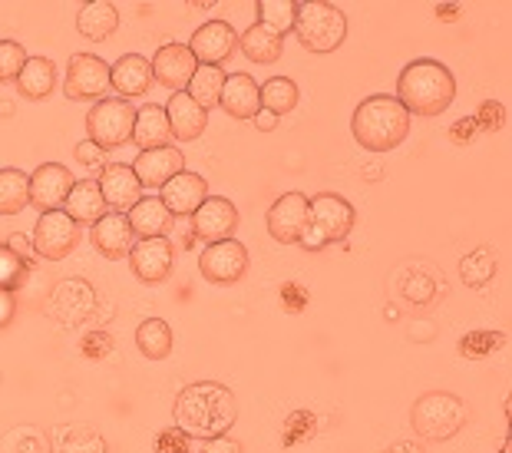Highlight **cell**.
<instances>
[{
    "label": "cell",
    "instance_id": "20",
    "mask_svg": "<svg viewBox=\"0 0 512 453\" xmlns=\"http://www.w3.org/2000/svg\"><path fill=\"white\" fill-rule=\"evenodd\" d=\"M90 239H93V248L100 252L103 258H110V262H119V258H129L136 245V235L129 229V219L119 212H106L100 215L93 225H90Z\"/></svg>",
    "mask_w": 512,
    "mask_h": 453
},
{
    "label": "cell",
    "instance_id": "2",
    "mask_svg": "<svg viewBox=\"0 0 512 453\" xmlns=\"http://www.w3.org/2000/svg\"><path fill=\"white\" fill-rule=\"evenodd\" d=\"M453 100H456V80L446 63L433 57H420V60H410L407 67L400 70L397 103L410 116L433 120V116L450 110Z\"/></svg>",
    "mask_w": 512,
    "mask_h": 453
},
{
    "label": "cell",
    "instance_id": "41",
    "mask_svg": "<svg viewBox=\"0 0 512 453\" xmlns=\"http://www.w3.org/2000/svg\"><path fill=\"white\" fill-rule=\"evenodd\" d=\"M76 159H80L83 166H100V159H103V149L90 143V139H83L80 146H76Z\"/></svg>",
    "mask_w": 512,
    "mask_h": 453
},
{
    "label": "cell",
    "instance_id": "31",
    "mask_svg": "<svg viewBox=\"0 0 512 453\" xmlns=\"http://www.w3.org/2000/svg\"><path fill=\"white\" fill-rule=\"evenodd\" d=\"M172 344H176V338H172L169 321L146 318L143 325L136 328V348L149 361H166L169 354H172Z\"/></svg>",
    "mask_w": 512,
    "mask_h": 453
},
{
    "label": "cell",
    "instance_id": "12",
    "mask_svg": "<svg viewBox=\"0 0 512 453\" xmlns=\"http://www.w3.org/2000/svg\"><path fill=\"white\" fill-rule=\"evenodd\" d=\"M176 265V248L162 235V239H136L129 252V268L143 285H162L172 275Z\"/></svg>",
    "mask_w": 512,
    "mask_h": 453
},
{
    "label": "cell",
    "instance_id": "34",
    "mask_svg": "<svg viewBox=\"0 0 512 453\" xmlns=\"http://www.w3.org/2000/svg\"><path fill=\"white\" fill-rule=\"evenodd\" d=\"M258 96H261V110L275 113L281 120V116L298 106V83L288 77H271L258 86Z\"/></svg>",
    "mask_w": 512,
    "mask_h": 453
},
{
    "label": "cell",
    "instance_id": "32",
    "mask_svg": "<svg viewBox=\"0 0 512 453\" xmlns=\"http://www.w3.org/2000/svg\"><path fill=\"white\" fill-rule=\"evenodd\" d=\"M30 206V176L24 169H0V215H20Z\"/></svg>",
    "mask_w": 512,
    "mask_h": 453
},
{
    "label": "cell",
    "instance_id": "38",
    "mask_svg": "<svg viewBox=\"0 0 512 453\" xmlns=\"http://www.w3.org/2000/svg\"><path fill=\"white\" fill-rule=\"evenodd\" d=\"M20 275H24V262H20V255L10 252L7 245H0V288L14 291L20 285Z\"/></svg>",
    "mask_w": 512,
    "mask_h": 453
},
{
    "label": "cell",
    "instance_id": "22",
    "mask_svg": "<svg viewBox=\"0 0 512 453\" xmlns=\"http://www.w3.org/2000/svg\"><path fill=\"white\" fill-rule=\"evenodd\" d=\"M110 90H116L119 100H139L152 90V63L143 53H126L110 67Z\"/></svg>",
    "mask_w": 512,
    "mask_h": 453
},
{
    "label": "cell",
    "instance_id": "9",
    "mask_svg": "<svg viewBox=\"0 0 512 453\" xmlns=\"http://www.w3.org/2000/svg\"><path fill=\"white\" fill-rule=\"evenodd\" d=\"M34 252L47 262H63L67 255H73V248L80 245V225L63 209L40 212V219L34 225Z\"/></svg>",
    "mask_w": 512,
    "mask_h": 453
},
{
    "label": "cell",
    "instance_id": "7",
    "mask_svg": "<svg viewBox=\"0 0 512 453\" xmlns=\"http://www.w3.org/2000/svg\"><path fill=\"white\" fill-rule=\"evenodd\" d=\"M133 123L136 106L129 100H119V96H106L86 113V136L106 153V149H119L133 139Z\"/></svg>",
    "mask_w": 512,
    "mask_h": 453
},
{
    "label": "cell",
    "instance_id": "15",
    "mask_svg": "<svg viewBox=\"0 0 512 453\" xmlns=\"http://www.w3.org/2000/svg\"><path fill=\"white\" fill-rule=\"evenodd\" d=\"M149 63H152V83H162L169 93H185L192 73L199 70V63H195L192 50L185 43H166V47L156 50V57Z\"/></svg>",
    "mask_w": 512,
    "mask_h": 453
},
{
    "label": "cell",
    "instance_id": "39",
    "mask_svg": "<svg viewBox=\"0 0 512 453\" xmlns=\"http://www.w3.org/2000/svg\"><path fill=\"white\" fill-rule=\"evenodd\" d=\"M156 453H189V437L182 434V430L169 427L159 434V444H156Z\"/></svg>",
    "mask_w": 512,
    "mask_h": 453
},
{
    "label": "cell",
    "instance_id": "35",
    "mask_svg": "<svg viewBox=\"0 0 512 453\" xmlns=\"http://www.w3.org/2000/svg\"><path fill=\"white\" fill-rule=\"evenodd\" d=\"M496 272H499V262H496L493 248H476V252H470L460 262V275L470 288H486L496 278Z\"/></svg>",
    "mask_w": 512,
    "mask_h": 453
},
{
    "label": "cell",
    "instance_id": "8",
    "mask_svg": "<svg viewBox=\"0 0 512 453\" xmlns=\"http://www.w3.org/2000/svg\"><path fill=\"white\" fill-rule=\"evenodd\" d=\"M67 100H93L100 103L110 96V63L96 53H73L67 63V83H63Z\"/></svg>",
    "mask_w": 512,
    "mask_h": 453
},
{
    "label": "cell",
    "instance_id": "40",
    "mask_svg": "<svg viewBox=\"0 0 512 453\" xmlns=\"http://www.w3.org/2000/svg\"><path fill=\"white\" fill-rule=\"evenodd\" d=\"M199 453H242V444L235 437H215V440H205Z\"/></svg>",
    "mask_w": 512,
    "mask_h": 453
},
{
    "label": "cell",
    "instance_id": "14",
    "mask_svg": "<svg viewBox=\"0 0 512 453\" xmlns=\"http://www.w3.org/2000/svg\"><path fill=\"white\" fill-rule=\"evenodd\" d=\"M93 308H96V291L86 285L83 278H67V282H60L47 305L50 315L67 328L83 325V321L93 315Z\"/></svg>",
    "mask_w": 512,
    "mask_h": 453
},
{
    "label": "cell",
    "instance_id": "29",
    "mask_svg": "<svg viewBox=\"0 0 512 453\" xmlns=\"http://www.w3.org/2000/svg\"><path fill=\"white\" fill-rule=\"evenodd\" d=\"M238 50H242L252 63H258V67H271V63H278L281 53H285V37L268 27H261V24H252L242 37H238Z\"/></svg>",
    "mask_w": 512,
    "mask_h": 453
},
{
    "label": "cell",
    "instance_id": "27",
    "mask_svg": "<svg viewBox=\"0 0 512 453\" xmlns=\"http://www.w3.org/2000/svg\"><path fill=\"white\" fill-rule=\"evenodd\" d=\"M76 30H80V37L93 40V43L110 40L119 30L116 4L113 0H90V4H83L80 14H76Z\"/></svg>",
    "mask_w": 512,
    "mask_h": 453
},
{
    "label": "cell",
    "instance_id": "24",
    "mask_svg": "<svg viewBox=\"0 0 512 453\" xmlns=\"http://www.w3.org/2000/svg\"><path fill=\"white\" fill-rule=\"evenodd\" d=\"M219 106L232 120H255V113L261 110V96L252 73H228Z\"/></svg>",
    "mask_w": 512,
    "mask_h": 453
},
{
    "label": "cell",
    "instance_id": "28",
    "mask_svg": "<svg viewBox=\"0 0 512 453\" xmlns=\"http://www.w3.org/2000/svg\"><path fill=\"white\" fill-rule=\"evenodd\" d=\"M14 83L24 100H34V103L47 100L53 93V86H57V63L50 57H27L24 70H20V77Z\"/></svg>",
    "mask_w": 512,
    "mask_h": 453
},
{
    "label": "cell",
    "instance_id": "3",
    "mask_svg": "<svg viewBox=\"0 0 512 453\" xmlns=\"http://www.w3.org/2000/svg\"><path fill=\"white\" fill-rule=\"evenodd\" d=\"M351 133L367 153H390L410 136V113L397 103V96L374 93L354 110Z\"/></svg>",
    "mask_w": 512,
    "mask_h": 453
},
{
    "label": "cell",
    "instance_id": "25",
    "mask_svg": "<svg viewBox=\"0 0 512 453\" xmlns=\"http://www.w3.org/2000/svg\"><path fill=\"white\" fill-rule=\"evenodd\" d=\"M133 143L139 146V153L146 149H162L172 146V129L166 120V110L159 103H146L136 110V123H133Z\"/></svg>",
    "mask_w": 512,
    "mask_h": 453
},
{
    "label": "cell",
    "instance_id": "42",
    "mask_svg": "<svg viewBox=\"0 0 512 453\" xmlns=\"http://www.w3.org/2000/svg\"><path fill=\"white\" fill-rule=\"evenodd\" d=\"M14 311H17V298H14V291L0 288V328H7L10 321H14Z\"/></svg>",
    "mask_w": 512,
    "mask_h": 453
},
{
    "label": "cell",
    "instance_id": "36",
    "mask_svg": "<svg viewBox=\"0 0 512 453\" xmlns=\"http://www.w3.org/2000/svg\"><path fill=\"white\" fill-rule=\"evenodd\" d=\"M258 24L275 30V34L288 37L294 27V14H298V0H258Z\"/></svg>",
    "mask_w": 512,
    "mask_h": 453
},
{
    "label": "cell",
    "instance_id": "11",
    "mask_svg": "<svg viewBox=\"0 0 512 453\" xmlns=\"http://www.w3.org/2000/svg\"><path fill=\"white\" fill-rule=\"evenodd\" d=\"M185 47L192 50V57L199 67H222V63L232 60V53L238 50V34L228 20L215 17V20H205Z\"/></svg>",
    "mask_w": 512,
    "mask_h": 453
},
{
    "label": "cell",
    "instance_id": "1",
    "mask_svg": "<svg viewBox=\"0 0 512 453\" xmlns=\"http://www.w3.org/2000/svg\"><path fill=\"white\" fill-rule=\"evenodd\" d=\"M172 417H176V430L189 440H215L235 427L238 401L232 387L219 381H195L179 391Z\"/></svg>",
    "mask_w": 512,
    "mask_h": 453
},
{
    "label": "cell",
    "instance_id": "33",
    "mask_svg": "<svg viewBox=\"0 0 512 453\" xmlns=\"http://www.w3.org/2000/svg\"><path fill=\"white\" fill-rule=\"evenodd\" d=\"M228 80V73L222 67H199L192 73L189 86H185V93H189L192 103H199L205 113L212 110V106H219L222 100V86Z\"/></svg>",
    "mask_w": 512,
    "mask_h": 453
},
{
    "label": "cell",
    "instance_id": "18",
    "mask_svg": "<svg viewBox=\"0 0 512 453\" xmlns=\"http://www.w3.org/2000/svg\"><path fill=\"white\" fill-rule=\"evenodd\" d=\"M73 189V172L60 163H43L37 172H30V206H37L40 212L63 209Z\"/></svg>",
    "mask_w": 512,
    "mask_h": 453
},
{
    "label": "cell",
    "instance_id": "4",
    "mask_svg": "<svg viewBox=\"0 0 512 453\" xmlns=\"http://www.w3.org/2000/svg\"><path fill=\"white\" fill-rule=\"evenodd\" d=\"M357 222L354 206L337 192H321L308 202V225H304L298 245L304 252H321L334 242H344Z\"/></svg>",
    "mask_w": 512,
    "mask_h": 453
},
{
    "label": "cell",
    "instance_id": "5",
    "mask_svg": "<svg viewBox=\"0 0 512 453\" xmlns=\"http://www.w3.org/2000/svg\"><path fill=\"white\" fill-rule=\"evenodd\" d=\"M291 30L308 53H334L347 40V17L328 0H301Z\"/></svg>",
    "mask_w": 512,
    "mask_h": 453
},
{
    "label": "cell",
    "instance_id": "13",
    "mask_svg": "<svg viewBox=\"0 0 512 453\" xmlns=\"http://www.w3.org/2000/svg\"><path fill=\"white\" fill-rule=\"evenodd\" d=\"M192 229L205 245L235 239L238 232V209L232 206V199L225 196H209L199 209L192 212Z\"/></svg>",
    "mask_w": 512,
    "mask_h": 453
},
{
    "label": "cell",
    "instance_id": "46",
    "mask_svg": "<svg viewBox=\"0 0 512 453\" xmlns=\"http://www.w3.org/2000/svg\"><path fill=\"white\" fill-rule=\"evenodd\" d=\"M499 453H512V447H509V444H503V447H499Z\"/></svg>",
    "mask_w": 512,
    "mask_h": 453
},
{
    "label": "cell",
    "instance_id": "26",
    "mask_svg": "<svg viewBox=\"0 0 512 453\" xmlns=\"http://www.w3.org/2000/svg\"><path fill=\"white\" fill-rule=\"evenodd\" d=\"M126 219H129V229H133L136 239H162V235L169 232V225H172L169 209L162 206V199L152 196V192L139 199L136 206L126 212Z\"/></svg>",
    "mask_w": 512,
    "mask_h": 453
},
{
    "label": "cell",
    "instance_id": "44",
    "mask_svg": "<svg viewBox=\"0 0 512 453\" xmlns=\"http://www.w3.org/2000/svg\"><path fill=\"white\" fill-rule=\"evenodd\" d=\"M384 453H427V450H423V444H413V440H397Z\"/></svg>",
    "mask_w": 512,
    "mask_h": 453
},
{
    "label": "cell",
    "instance_id": "17",
    "mask_svg": "<svg viewBox=\"0 0 512 453\" xmlns=\"http://www.w3.org/2000/svg\"><path fill=\"white\" fill-rule=\"evenodd\" d=\"M96 186H100V196L106 202V209L119 212V215H126L139 199H143V186H139L133 166H126V163H106L100 169Z\"/></svg>",
    "mask_w": 512,
    "mask_h": 453
},
{
    "label": "cell",
    "instance_id": "10",
    "mask_svg": "<svg viewBox=\"0 0 512 453\" xmlns=\"http://www.w3.org/2000/svg\"><path fill=\"white\" fill-rule=\"evenodd\" d=\"M199 272L212 285H235L248 272V248L238 239H225L215 245H205L199 255Z\"/></svg>",
    "mask_w": 512,
    "mask_h": 453
},
{
    "label": "cell",
    "instance_id": "19",
    "mask_svg": "<svg viewBox=\"0 0 512 453\" xmlns=\"http://www.w3.org/2000/svg\"><path fill=\"white\" fill-rule=\"evenodd\" d=\"M185 169V156L179 153V146H162V149H146V153L136 156L133 172L139 179V186L149 189L152 196L166 186L172 176H179Z\"/></svg>",
    "mask_w": 512,
    "mask_h": 453
},
{
    "label": "cell",
    "instance_id": "23",
    "mask_svg": "<svg viewBox=\"0 0 512 453\" xmlns=\"http://www.w3.org/2000/svg\"><path fill=\"white\" fill-rule=\"evenodd\" d=\"M162 110H166V120L176 143H195L205 133V126H209V113L199 103H192L189 93H172Z\"/></svg>",
    "mask_w": 512,
    "mask_h": 453
},
{
    "label": "cell",
    "instance_id": "6",
    "mask_svg": "<svg viewBox=\"0 0 512 453\" xmlns=\"http://www.w3.org/2000/svg\"><path fill=\"white\" fill-rule=\"evenodd\" d=\"M410 424L417 430L420 440L443 444V440H453L466 427V404L456 394H446V391L423 394L420 401L410 407Z\"/></svg>",
    "mask_w": 512,
    "mask_h": 453
},
{
    "label": "cell",
    "instance_id": "30",
    "mask_svg": "<svg viewBox=\"0 0 512 453\" xmlns=\"http://www.w3.org/2000/svg\"><path fill=\"white\" fill-rule=\"evenodd\" d=\"M63 212L70 215L76 225H93L100 215H106V202L100 196V186L96 179H80L73 182L67 202H63Z\"/></svg>",
    "mask_w": 512,
    "mask_h": 453
},
{
    "label": "cell",
    "instance_id": "45",
    "mask_svg": "<svg viewBox=\"0 0 512 453\" xmlns=\"http://www.w3.org/2000/svg\"><path fill=\"white\" fill-rule=\"evenodd\" d=\"M483 120H489L486 129H499V120H503V110H499L496 103H486V106H483Z\"/></svg>",
    "mask_w": 512,
    "mask_h": 453
},
{
    "label": "cell",
    "instance_id": "43",
    "mask_svg": "<svg viewBox=\"0 0 512 453\" xmlns=\"http://www.w3.org/2000/svg\"><path fill=\"white\" fill-rule=\"evenodd\" d=\"M255 126L261 129V133H271V129L278 126V116H275V113H268V110H258V113H255Z\"/></svg>",
    "mask_w": 512,
    "mask_h": 453
},
{
    "label": "cell",
    "instance_id": "16",
    "mask_svg": "<svg viewBox=\"0 0 512 453\" xmlns=\"http://www.w3.org/2000/svg\"><path fill=\"white\" fill-rule=\"evenodd\" d=\"M308 196L304 192H285L268 209V235L278 245H298L304 225H308Z\"/></svg>",
    "mask_w": 512,
    "mask_h": 453
},
{
    "label": "cell",
    "instance_id": "21",
    "mask_svg": "<svg viewBox=\"0 0 512 453\" xmlns=\"http://www.w3.org/2000/svg\"><path fill=\"white\" fill-rule=\"evenodd\" d=\"M159 199H162V206L169 209L172 219H176V215H192L209 199V182H205L199 172L182 169L179 176H172L166 186L159 189Z\"/></svg>",
    "mask_w": 512,
    "mask_h": 453
},
{
    "label": "cell",
    "instance_id": "37",
    "mask_svg": "<svg viewBox=\"0 0 512 453\" xmlns=\"http://www.w3.org/2000/svg\"><path fill=\"white\" fill-rule=\"evenodd\" d=\"M27 63V47L17 40H0V83H14Z\"/></svg>",
    "mask_w": 512,
    "mask_h": 453
}]
</instances>
